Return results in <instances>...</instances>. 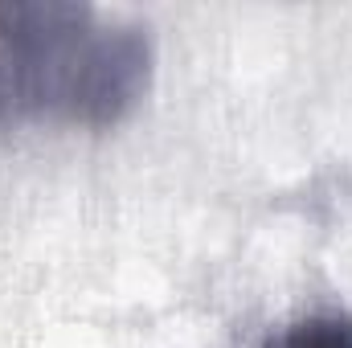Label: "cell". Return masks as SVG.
<instances>
[{"mask_svg": "<svg viewBox=\"0 0 352 348\" xmlns=\"http://www.w3.org/2000/svg\"><path fill=\"white\" fill-rule=\"evenodd\" d=\"M152 83V41L140 25L87 4L0 8V127H115Z\"/></svg>", "mask_w": 352, "mask_h": 348, "instance_id": "6da1fadb", "label": "cell"}, {"mask_svg": "<svg viewBox=\"0 0 352 348\" xmlns=\"http://www.w3.org/2000/svg\"><path fill=\"white\" fill-rule=\"evenodd\" d=\"M266 348H352V316L316 312L307 320H295L278 336H270Z\"/></svg>", "mask_w": 352, "mask_h": 348, "instance_id": "7a4b0ae2", "label": "cell"}]
</instances>
